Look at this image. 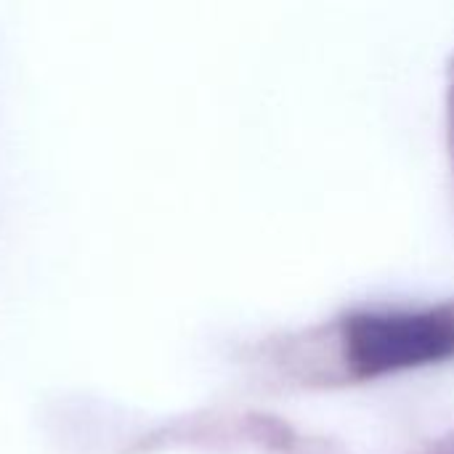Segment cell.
Returning <instances> with one entry per match:
<instances>
[{
    "label": "cell",
    "mask_w": 454,
    "mask_h": 454,
    "mask_svg": "<svg viewBox=\"0 0 454 454\" xmlns=\"http://www.w3.org/2000/svg\"><path fill=\"white\" fill-rule=\"evenodd\" d=\"M452 362L454 298L415 306H362L279 335L266 348L274 386L295 391L367 386Z\"/></svg>",
    "instance_id": "6da1fadb"
}]
</instances>
